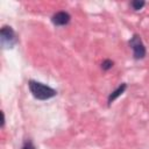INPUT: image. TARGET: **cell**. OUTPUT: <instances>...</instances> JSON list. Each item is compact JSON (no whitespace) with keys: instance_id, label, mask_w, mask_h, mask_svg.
I'll list each match as a JSON object with an SVG mask.
<instances>
[{"instance_id":"6da1fadb","label":"cell","mask_w":149,"mask_h":149,"mask_svg":"<svg viewBox=\"0 0 149 149\" xmlns=\"http://www.w3.org/2000/svg\"><path fill=\"white\" fill-rule=\"evenodd\" d=\"M28 86H29L31 94L38 100H47V99H50L57 94L56 90H54L50 86H47L42 83L35 81V80H29Z\"/></svg>"},{"instance_id":"7a4b0ae2","label":"cell","mask_w":149,"mask_h":149,"mask_svg":"<svg viewBox=\"0 0 149 149\" xmlns=\"http://www.w3.org/2000/svg\"><path fill=\"white\" fill-rule=\"evenodd\" d=\"M0 40L3 48H13L17 43L14 30L9 26H3L0 30Z\"/></svg>"},{"instance_id":"3957f363","label":"cell","mask_w":149,"mask_h":149,"mask_svg":"<svg viewBox=\"0 0 149 149\" xmlns=\"http://www.w3.org/2000/svg\"><path fill=\"white\" fill-rule=\"evenodd\" d=\"M129 45L132 47V49L134 51V58L135 59H142L146 56L144 44L142 43V40L137 34L133 35V37L129 40Z\"/></svg>"},{"instance_id":"277c9868","label":"cell","mask_w":149,"mask_h":149,"mask_svg":"<svg viewBox=\"0 0 149 149\" xmlns=\"http://www.w3.org/2000/svg\"><path fill=\"white\" fill-rule=\"evenodd\" d=\"M51 21L55 26H65L70 21V15L66 12H57L52 15Z\"/></svg>"},{"instance_id":"5b68a950","label":"cell","mask_w":149,"mask_h":149,"mask_svg":"<svg viewBox=\"0 0 149 149\" xmlns=\"http://www.w3.org/2000/svg\"><path fill=\"white\" fill-rule=\"evenodd\" d=\"M126 87H127V85L123 83V84H121L115 91H113L109 95H108V104H111V102H113L119 95H121L123 92H125V90H126Z\"/></svg>"},{"instance_id":"8992f818","label":"cell","mask_w":149,"mask_h":149,"mask_svg":"<svg viewBox=\"0 0 149 149\" xmlns=\"http://www.w3.org/2000/svg\"><path fill=\"white\" fill-rule=\"evenodd\" d=\"M130 6L133 7V9L139 10V9H141L144 6V1H142V0H134V1L130 2Z\"/></svg>"},{"instance_id":"52a82bcc","label":"cell","mask_w":149,"mask_h":149,"mask_svg":"<svg viewBox=\"0 0 149 149\" xmlns=\"http://www.w3.org/2000/svg\"><path fill=\"white\" fill-rule=\"evenodd\" d=\"M112 66H113V62H112L111 59H106V61H104L102 64H101V69H102V70H109Z\"/></svg>"},{"instance_id":"ba28073f","label":"cell","mask_w":149,"mask_h":149,"mask_svg":"<svg viewBox=\"0 0 149 149\" xmlns=\"http://www.w3.org/2000/svg\"><path fill=\"white\" fill-rule=\"evenodd\" d=\"M22 149H34V147H33V144H31V143H27Z\"/></svg>"}]
</instances>
